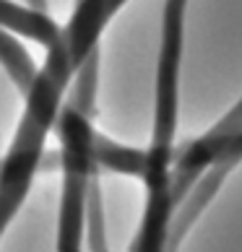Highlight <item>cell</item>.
Here are the masks:
<instances>
[{"label":"cell","instance_id":"6da1fadb","mask_svg":"<svg viewBox=\"0 0 242 252\" xmlns=\"http://www.w3.org/2000/svg\"><path fill=\"white\" fill-rule=\"evenodd\" d=\"M188 0L164 3L162 52L156 68V104H154V138L146 151V211L133 252H159L167 245L174 203H172V164H174V127H177V81L182 58V24Z\"/></svg>","mask_w":242,"mask_h":252},{"label":"cell","instance_id":"7a4b0ae2","mask_svg":"<svg viewBox=\"0 0 242 252\" xmlns=\"http://www.w3.org/2000/svg\"><path fill=\"white\" fill-rule=\"evenodd\" d=\"M99 81V50L89 55L76 73L70 96L63 101L55 120V133L60 138V169H63V198H60V223H58V250L76 252L86 226V192L91 174L97 169L94 141L97 130L94 96Z\"/></svg>","mask_w":242,"mask_h":252},{"label":"cell","instance_id":"3957f363","mask_svg":"<svg viewBox=\"0 0 242 252\" xmlns=\"http://www.w3.org/2000/svg\"><path fill=\"white\" fill-rule=\"evenodd\" d=\"M242 161V127L232 135H201L195 141L182 143L174 151V164H172V203L174 211L182 203V198L190 192V188L198 182V177L208 169L213 161Z\"/></svg>","mask_w":242,"mask_h":252},{"label":"cell","instance_id":"277c9868","mask_svg":"<svg viewBox=\"0 0 242 252\" xmlns=\"http://www.w3.org/2000/svg\"><path fill=\"white\" fill-rule=\"evenodd\" d=\"M0 26L13 34L26 36V39H34L42 47H52L63 29L47 16V11H39L34 5L24 8L11 3V0H0Z\"/></svg>","mask_w":242,"mask_h":252},{"label":"cell","instance_id":"5b68a950","mask_svg":"<svg viewBox=\"0 0 242 252\" xmlns=\"http://www.w3.org/2000/svg\"><path fill=\"white\" fill-rule=\"evenodd\" d=\"M94 158L102 169H109V172L133 174V177H141V180L146 174V151L120 146L102 133H97V141H94Z\"/></svg>","mask_w":242,"mask_h":252},{"label":"cell","instance_id":"8992f818","mask_svg":"<svg viewBox=\"0 0 242 252\" xmlns=\"http://www.w3.org/2000/svg\"><path fill=\"white\" fill-rule=\"evenodd\" d=\"M102 166H97L89 182V192H86V226H89V250L102 252L104 245V211H102V190H99V177L97 172Z\"/></svg>","mask_w":242,"mask_h":252},{"label":"cell","instance_id":"52a82bcc","mask_svg":"<svg viewBox=\"0 0 242 252\" xmlns=\"http://www.w3.org/2000/svg\"><path fill=\"white\" fill-rule=\"evenodd\" d=\"M29 5L39 8V11H47V0H29Z\"/></svg>","mask_w":242,"mask_h":252}]
</instances>
